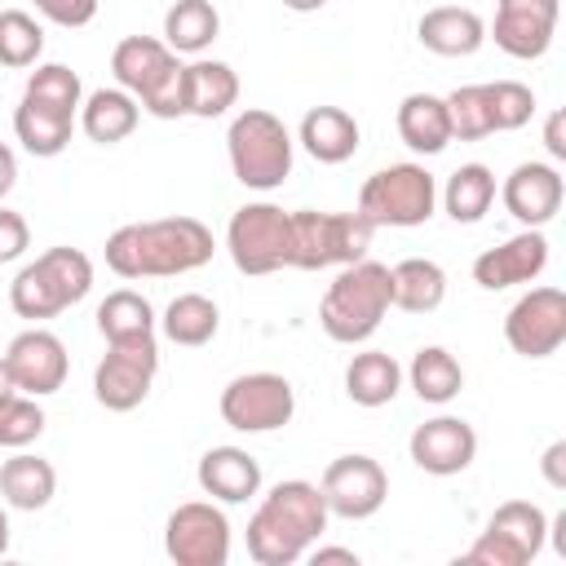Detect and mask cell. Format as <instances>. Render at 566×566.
Instances as JSON below:
<instances>
[{
    "label": "cell",
    "instance_id": "cell-1",
    "mask_svg": "<svg viewBox=\"0 0 566 566\" xmlns=\"http://www.w3.org/2000/svg\"><path fill=\"white\" fill-rule=\"evenodd\" d=\"M212 230L199 217H159L119 226L106 239V265L119 279H172L212 261Z\"/></svg>",
    "mask_w": 566,
    "mask_h": 566
},
{
    "label": "cell",
    "instance_id": "cell-2",
    "mask_svg": "<svg viewBox=\"0 0 566 566\" xmlns=\"http://www.w3.org/2000/svg\"><path fill=\"white\" fill-rule=\"evenodd\" d=\"M327 500L314 482L287 478L274 482L256 513L248 517V557L256 566H292L301 562L327 531Z\"/></svg>",
    "mask_w": 566,
    "mask_h": 566
},
{
    "label": "cell",
    "instance_id": "cell-3",
    "mask_svg": "<svg viewBox=\"0 0 566 566\" xmlns=\"http://www.w3.org/2000/svg\"><path fill=\"white\" fill-rule=\"evenodd\" d=\"M389 314V265L380 261H354L340 265V274L327 283L318 301V327L336 345H363Z\"/></svg>",
    "mask_w": 566,
    "mask_h": 566
},
{
    "label": "cell",
    "instance_id": "cell-4",
    "mask_svg": "<svg viewBox=\"0 0 566 566\" xmlns=\"http://www.w3.org/2000/svg\"><path fill=\"white\" fill-rule=\"evenodd\" d=\"M115 84L128 88L146 115L155 119H177L186 115V66L177 53L155 40V35H124L111 53Z\"/></svg>",
    "mask_w": 566,
    "mask_h": 566
},
{
    "label": "cell",
    "instance_id": "cell-5",
    "mask_svg": "<svg viewBox=\"0 0 566 566\" xmlns=\"http://www.w3.org/2000/svg\"><path fill=\"white\" fill-rule=\"evenodd\" d=\"M93 292V261L80 248H49L35 261H27L9 283V305L18 318H53L71 305H80Z\"/></svg>",
    "mask_w": 566,
    "mask_h": 566
},
{
    "label": "cell",
    "instance_id": "cell-6",
    "mask_svg": "<svg viewBox=\"0 0 566 566\" xmlns=\"http://www.w3.org/2000/svg\"><path fill=\"white\" fill-rule=\"evenodd\" d=\"M292 146L296 142H292L287 124L261 106L239 111L226 133L234 181H243L248 190H279L292 177Z\"/></svg>",
    "mask_w": 566,
    "mask_h": 566
},
{
    "label": "cell",
    "instance_id": "cell-7",
    "mask_svg": "<svg viewBox=\"0 0 566 566\" xmlns=\"http://www.w3.org/2000/svg\"><path fill=\"white\" fill-rule=\"evenodd\" d=\"M438 208V181L424 164H389L380 172H371L358 190V208L376 230H411L424 226Z\"/></svg>",
    "mask_w": 566,
    "mask_h": 566
},
{
    "label": "cell",
    "instance_id": "cell-8",
    "mask_svg": "<svg viewBox=\"0 0 566 566\" xmlns=\"http://www.w3.org/2000/svg\"><path fill=\"white\" fill-rule=\"evenodd\" d=\"M376 226L363 212H292V270H327L354 265L367 256Z\"/></svg>",
    "mask_w": 566,
    "mask_h": 566
},
{
    "label": "cell",
    "instance_id": "cell-9",
    "mask_svg": "<svg viewBox=\"0 0 566 566\" xmlns=\"http://www.w3.org/2000/svg\"><path fill=\"white\" fill-rule=\"evenodd\" d=\"M226 252L239 274H274L292 261V212L279 203H243L226 226Z\"/></svg>",
    "mask_w": 566,
    "mask_h": 566
},
{
    "label": "cell",
    "instance_id": "cell-10",
    "mask_svg": "<svg viewBox=\"0 0 566 566\" xmlns=\"http://www.w3.org/2000/svg\"><path fill=\"white\" fill-rule=\"evenodd\" d=\"M548 539V517L539 504L531 500H504L486 526L478 531V539L469 544L464 562L469 566H526L539 557Z\"/></svg>",
    "mask_w": 566,
    "mask_h": 566
},
{
    "label": "cell",
    "instance_id": "cell-11",
    "mask_svg": "<svg viewBox=\"0 0 566 566\" xmlns=\"http://www.w3.org/2000/svg\"><path fill=\"white\" fill-rule=\"evenodd\" d=\"M155 371H159V340L155 336L106 340V354L93 371V394L106 411H133L146 402Z\"/></svg>",
    "mask_w": 566,
    "mask_h": 566
},
{
    "label": "cell",
    "instance_id": "cell-12",
    "mask_svg": "<svg viewBox=\"0 0 566 566\" xmlns=\"http://www.w3.org/2000/svg\"><path fill=\"white\" fill-rule=\"evenodd\" d=\"M221 420L239 433H270L296 416V389L279 371H243L221 389Z\"/></svg>",
    "mask_w": 566,
    "mask_h": 566
},
{
    "label": "cell",
    "instance_id": "cell-13",
    "mask_svg": "<svg viewBox=\"0 0 566 566\" xmlns=\"http://www.w3.org/2000/svg\"><path fill=\"white\" fill-rule=\"evenodd\" d=\"M164 553L177 566H226L230 562V517L217 500H186L164 522Z\"/></svg>",
    "mask_w": 566,
    "mask_h": 566
},
{
    "label": "cell",
    "instance_id": "cell-14",
    "mask_svg": "<svg viewBox=\"0 0 566 566\" xmlns=\"http://www.w3.org/2000/svg\"><path fill=\"white\" fill-rule=\"evenodd\" d=\"M318 491H323L332 517L363 522V517H371V513L385 509V500H389V473L380 469V460H371L363 451H349V455H336L323 469Z\"/></svg>",
    "mask_w": 566,
    "mask_h": 566
},
{
    "label": "cell",
    "instance_id": "cell-15",
    "mask_svg": "<svg viewBox=\"0 0 566 566\" xmlns=\"http://www.w3.org/2000/svg\"><path fill=\"white\" fill-rule=\"evenodd\" d=\"M504 340L522 358H548L566 340V292L562 287H531L504 314Z\"/></svg>",
    "mask_w": 566,
    "mask_h": 566
},
{
    "label": "cell",
    "instance_id": "cell-16",
    "mask_svg": "<svg viewBox=\"0 0 566 566\" xmlns=\"http://www.w3.org/2000/svg\"><path fill=\"white\" fill-rule=\"evenodd\" d=\"M4 367L18 385V394H31V398H49L66 385V345L62 336H53L49 327H27L9 340L4 349Z\"/></svg>",
    "mask_w": 566,
    "mask_h": 566
},
{
    "label": "cell",
    "instance_id": "cell-17",
    "mask_svg": "<svg viewBox=\"0 0 566 566\" xmlns=\"http://www.w3.org/2000/svg\"><path fill=\"white\" fill-rule=\"evenodd\" d=\"M557 9H562L557 0H500L486 40H495V49H504L517 62H535L553 44Z\"/></svg>",
    "mask_w": 566,
    "mask_h": 566
},
{
    "label": "cell",
    "instance_id": "cell-18",
    "mask_svg": "<svg viewBox=\"0 0 566 566\" xmlns=\"http://www.w3.org/2000/svg\"><path fill=\"white\" fill-rule=\"evenodd\" d=\"M407 455H411L416 469H424V473H433V478H455V473H464V469L473 464V455H478V433H473V424L460 420V416H433V420H424V424L411 429Z\"/></svg>",
    "mask_w": 566,
    "mask_h": 566
},
{
    "label": "cell",
    "instance_id": "cell-19",
    "mask_svg": "<svg viewBox=\"0 0 566 566\" xmlns=\"http://www.w3.org/2000/svg\"><path fill=\"white\" fill-rule=\"evenodd\" d=\"M500 199H504V208H509L513 221H522L526 230H539V226H548V221L562 212L566 181H562L557 164L531 159V164H517V168L504 177Z\"/></svg>",
    "mask_w": 566,
    "mask_h": 566
},
{
    "label": "cell",
    "instance_id": "cell-20",
    "mask_svg": "<svg viewBox=\"0 0 566 566\" xmlns=\"http://www.w3.org/2000/svg\"><path fill=\"white\" fill-rule=\"evenodd\" d=\"M544 265H548V239H544V230H522V234L504 239L500 248H486L473 261V283L486 287V292H504V287H517V283L539 279Z\"/></svg>",
    "mask_w": 566,
    "mask_h": 566
},
{
    "label": "cell",
    "instance_id": "cell-21",
    "mask_svg": "<svg viewBox=\"0 0 566 566\" xmlns=\"http://www.w3.org/2000/svg\"><path fill=\"white\" fill-rule=\"evenodd\" d=\"M199 491L212 495L217 504H248L261 491V464L243 447H208L199 455Z\"/></svg>",
    "mask_w": 566,
    "mask_h": 566
},
{
    "label": "cell",
    "instance_id": "cell-22",
    "mask_svg": "<svg viewBox=\"0 0 566 566\" xmlns=\"http://www.w3.org/2000/svg\"><path fill=\"white\" fill-rule=\"evenodd\" d=\"M416 40L438 53V57H469L486 44V22L473 13V9H460V4H438L429 13H420L416 22Z\"/></svg>",
    "mask_w": 566,
    "mask_h": 566
},
{
    "label": "cell",
    "instance_id": "cell-23",
    "mask_svg": "<svg viewBox=\"0 0 566 566\" xmlns=\"http://www.w3.org/2000/svg\"><path fill=\"white\" fill-rule=\"evenodd\" d=\"M358 137H363V128H358V119L345 106H310L301 115V128H296V142L318 164H345V159H354Z\"/></svg>",
    "mask_w": 566,
    "mask_h": 566
},
{
    "label": "cell",
    "instance_id": "cell-24",
    "mask_svg": "<svg viewBox=\"0 0 566 566\" xmlns=\"http://www.w3.org/2000/svg\"><path fill=\"white\" fill-rule=\"evenodd\" d=\"M137 119H142V102L128 88H119V84L115 88H93L80 102V128L97 146H115L124 137H133Z\"/></svg>",
    "mask_w": 566,
    "mask_h": 566
},
{
    "label": "cell",
    "instance_id": "cell-25",
    "mask_svg": "<svg viewBox=\"0 0 566 566\" xmlns=\"http://www.w3.org/2000/svg\"><path fill=\"white\" fill-rule=\"evenodd\" d=\"M447 301V270L429 256H402L389 265V305L402 314H433Z\"/></svg>",
    "mask_w": 566,
    "mask_h": 566
},
{
    "label": "cell",
    "instance_id": "cell-26",
    "mask_svg": "<svg viewBox=\"0 0 566 566\" xmlns=\"http://www.w3.org/2000/svg\"><path fill=\"white\" fill-rule=\"evenodd\" d=\"M398 137L402 146H411L416 155H442L455 137H451V115L447 102L438 93H407L398 102Z\"/></svg>",
    "mask_w": 566,
    "mask_h": 566
},
{
    "label": "cell",
    "instance_id": "cell-27",
    "mask_svg": "<svg viewBox=\"0 0 566 566\" xmlns=\"http://www.w3.org/2000/svg\"><path fill=\"white\" fill-rule=\"evenodd\" d=\"M57 495V469L44 460V455H31L27 447L18 455H9L0 464V500L9 509H22V513H35V509H49V500Z\"/></svg>",
    "mask_w": 566,
    "mask_h": 566
},
{
    "label": "cell",
    "instance_id": "cell-28",
    "mask_svg": "<svg viewBox=\"0 0 566 566\" xmlns=\"http://www.w3.org/2000/svg\"><path fill=\"white\" fill-rule=\"evenodd\" d=\"M239 102V75L230 62L217 57H195L186 66V115L195 119H217Z\"/></svg>",
    "mask_w": 566,
    "mask_h": 566
},
{
    "label": "cell",
    "instance_id": "cell-29",
    "mask_svg": "<svg viewBox=\"0 0 566 566\" xmlns=\"http://www.w3.org/2000/svg\"><path fill=\"white\" fill-rule=\"evenodd\" d=\"M398 389H402V367H398L394 354L363 349V354L349 358V367H345V394H349V402H358V407H385V402L398 398Z\"/></svg>",
    "mask_w": 566,
    "mask_h": 566
},
{
    "label": "cell",
    "instance_id": "cell-30",
    "mask_svg": "<svg viewBox=\"0 0 566 566\" xmlns=\"http://www.w3.org/2000/svg\"><path fill=\"white\" fill-rule=\"evenodd\" d=\"M13 133L22 142V150H31L35 159H53L71 146V133H75V115H62V111H49L40 102H18L13 111Z\"/></svg>",
    "mask_w": 566,
    "mask_h": 566
},
{
    "label": "cell",
    "instance_id": "cell-31",
    "mask_svg": "<svg viewBox=\"0 0 566 566\" xmlns=\"http://www.w3.org/2000/svg\"><path fill=\"white\" fill-rule=\"evenodd\" d=\"M495 203V172L486 164H460L442 186V208L455 226H478Z\"/></svg>",
    "mask_w": 566,
    "mask_h": 566
},
{
    "label": "cell",
    "instance_id": "cell-32",
    "mask_svg": "<svg viewBox=\"0 0 566 566\" xmlns=\"http://www.w3.org/2000/svg\"><path fill=\"white\" fill-rule=\"evenodd\" d=\"M159 327H164V336H168L172 345L199 349V345H208V340L217 336L221 310H217V301L203 296V292H181V296H172V301L164 305Z\"/></svg>",
    "mask_w": 566,
    "mask_h": 566
},
{
    "label": "cell",
    "instance_id": "cell-33",
    "mask_svg": "<svg viewBox=\"0 0 566 566\" xmlns=\"http://www.w3.org/2000/svg\"><path fill=\"white\" fill-rule=\"evenodd\" d=\"M217 35H221V13H217L212 0H177L164 13V44L172 53L199 57Z\"/></svg>",
    "mask_w": 566,
    "mask_h": 566
},
{
    "label": "cell",
    "instance_id": "cell-34",
    "mask_svg": "<svg viewBox=\"0 0 566 566\" xmlns=\"http://www.w3.org/2000/svg\"><path fill=\"white\" fill-rule=\"evenodd\" d=\"M407 380H411V389H416L420 402L442 407V402H451V398L464 389V367L455 363L451 349L424 345V349H416V358H411V367H407Z\"/></svg>",
    "mask_w": 566,
    "mask_h": 566
},
{
    "label": "cell",
    "instance_id": "cell-35",
    "mask_svg": "<svg viewBox=\"0 0 566 566\" xmlns=\"http://www.w3.org/2000/svg\"><path fill=\"white\" fill-rule=\"evenodd\" d=\"M155 310L142 292L133 287H119V292H106V301L97 305V332L102 340H128V336H155Z\"/></svg>",
    "mask_w": 566,
    "mask_h": 566
},
{
    "label": "cell",
    "instance_id": "cell-36",
    "mask_svg": "<svg viewBox=\"0 0 566 566\" xmlns=\"http://www.w3.org/2000/svg\"><path fill=\"white\" fill-rule=\"evenodd\" d=\"M27 102H40L49 111H62V115H80V102H84V84L71 66L62 62H40L31 75H27V88H22Z\"/></svg>",
    "mask_w": 566,
    "mask_h": 566
},
{
    "label": "cell",
    "instance_id": "cell-37",
    "mask_svg": "<svg viewBox=\"0 0 566 566\" xmlns=\"http://www.w3.org/2000/svg\"><path fill=\"white\" fill-rule=\"evenodd\" d=\"M44 53V27L27 9H0V66L27 71Z\"/></svg>",
    "mask_w": 566,
    "mask_h": 566
},
{
    "label": "cell",
    "instance_id": "cell-38",
    "mask_svg": "<svg viewBox=\"0 0 566 566\" xmlns=\"http://www.w3.org/2000/svg\"><path fill=\"white\" fill-rule=\"evenodd\" d=\"M447 115H451V137L460 142H478L491 137V106H486V84H460L447 97Z\"/></svg>",
    "mask_w": 566,
    "mask_h": 566
},
{
    "label": "cell",
    "instance_id": "cell-39",
    "mask_svg": "<svg viewBox=\"0 0 566 566\" xmlns=\"http://www.w3.org/2000/svg\"><path fill=\"white\" fill-rule=\"evenodd\" d=\"M486 106H491L495 133H517L535 115V93L522 80H495V84H486Z\"/></svg>",
    "mask_w": 566,
    "mask_h": 566
},
{
    "label": "cell",
    "instance_id": "cell-40",
    "mask_svg": "<svg viewBox=\"0 0 566 566\" xmlns=\"http://www.w3.org/2000/svg\"><path fill=\"white\" fill-rule=\"evenodd\" d=\"M44 424H49L44 420V407L31 394H9L0 402V447L22 451V447H31L44 433Z\"/></svg>",
    "mask_w": 566,
    "mask_h": 566
},
{
    "label": "cell",
    "instance_id": "cell-41",
    "mask_svg": "<svg viewBox=\"0 0 566 566\" xmlns=\"http://www.w3.org/2000/svg\"><path fill=\"white\" fill-rule=\"evenodd\" d=\"M40 18H49L53 27H88L97 18V0H31Z\"/></svg>",
    "mask_w": 566,
    "mask_h": 566
},
{
    "label": "cell",
    "instance_id": "cell-42",
    "mask_svg": "<svg viewBox=\"0 0 566 566\" xmlns=\"http://www.w3.org/2000/svg\"><path fill=\"white\" fill-rule=\"evenodd\" d=\"M27 248H31V226H27V217L0 203V265H4V261H18Z\"/></svg>",
    "mask_w": 566,
    "mask_h": 566
},
{
    "label": "cell",
    "instance_id": "cell-43",
    "mask_svg": "<svg viewBox=\"0 0 566 566\" xmlns=\"http://www.w3.org/2000/svg\"><path fill=\"white\" fill-rule=\"evenodd\" d=\"M539 473H544V482H548L553 491H566V438L548 442V451H544V460H539Z\"/></svg>",
    "mask_w": 566,
    "mask_h": 566
},
{
    "label": "cell",
    "instance_id": "cell-44",
    "mask_svg": "<svg viewBox=\"0 0 566 566\" xmlns=\"http://www.w3.org/2000/svg\"><path fill=\"white\" fill-rule=\"evenodd\" d=\"M305 557H310L314 566H323V562H349V566H358V553H354V548H336V544H314Z\"/></svg>",
    "mask_w": 566,
    "mask_h": 566
},
{
    "label": "cell",
    "instance_id": "cell-45",
    "mask_svg": "<svg viewBox=\"0 0 566 566\" xmlns=\"http://www.w3.org/2000/svg\"><path fill=\"white\" fill-rule=\"evenodd\" d=\"M544 146H548V155H553V159H566V137H562V111H553V115H548V124H544Z\"/></svg>",
    "mask_w": 566,
    "mask_h": 566
},
{
    "label": "cell",
    "instance_id": "cell-46",
    "mask_svg": "<svg viewBox=\"0 0 566 566\" xmlns=\"http://www.w3.org/2000/svg\"><path fill=\"white\" fill-rule=\"evenodd\" d=\"M13 186H18V155L0 142V199H4Z\"/></svg>",
    "mask_w": 566,
    "mask_h": 566
},
{
    "label": "cell",
    "instance_id": "cell-47",
    "mask_svg": "<svg viewBox=\"0 0 566 566\" xmlns=\"http://www.w3.org/2000/svg\"><path fill=\"white\" fill-rule=\"evenodd\" d=\"M327 0H283V9H292V13H318Z\"/></svg>",
    "mask_w": 566,
    "mask_h": 566
},
{
    "label": "cell",
    "instance_id": "cell-48",
    "mask_svg": "<svg viewBox=\"0 0 566 566\" xmlns=\"http://www.w3.org/2000/svg\"><path fill=\"white\" fill-rule=\"evenodd\" d=\"M9 394H18V385H13V376H9V367H4V354H0V402H4Z\"/></svg>",
    "mask_w": 566,
    "mask_h": 566
},
{
    "label": "cell",
    "instance_id": "cell-49",
    "mask_svg": "<svg viewBox=\"0 0 566 566\" xmlns=\"http://www.w3.org/2000/svg\"><path fill=\"white\" fill-rule=\"evenodd\" d=\"M9 553V513L0 509V557Z\"/></svg>",
    "mask_w": 566,
    "mask_h": 566
}]
</instances>
